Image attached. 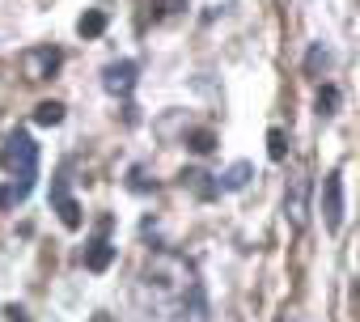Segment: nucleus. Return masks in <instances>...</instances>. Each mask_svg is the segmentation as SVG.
I'll list each match as a JSON object with an SVG mask.
<instances>
[{
	"mask_svg": "<svg viewBox=\"0 0 360 322\" xmlns=\"http://www.w3.org/2000/svg\"><path fill=\"white\" fill-rule=\"evenodd\" d=\"M322 221L330 233H339V225H343V174L339 170H330L322 179Z\"/></svg>",
	"mask_w": 360,
	"mask_h": 322,
	"instance_id": "obj_4",
	"label": "nucleus"
},
{
	"mask_svg": "<svg viewBox=\"0 0 360 322\" xmlns=\"http://www.w3.org/2000/svg\"><path fill=\"white\" fill-rule=\"evenodd\" d=\"M136 60H115V64H106L102 68V85H106V94H115V98H127L131 89H136Z\"/></svg>",
	"mask_w": 360,
	"mask_h": 322,
	"instance_id": "obj_5",
	"label": "nucleus"
},
{
	"mask_svg": "<svg viewBox=\"0 0 360 322\" xmlns=\"http://www.w3.org/2000/svg\"><path fill=\"white\" fill-rule=\"evenodd\" d=\"M60 64H64V56H60V47H51V43L30 47V51L22 56V72H26L30 81H51V77L60 72Z\"/></svg>",
	"mask_w": 360,
	"mask_h": 322,
	"instance_id": "obj_3",
	"label": "nucleus"
},
{
	"mask_svg": "<svg viewBox=\"0 0 360 322\" xmlns=\"http://www.w3.org/2000/svg\"><path fill=\"white\" fill-rule=\"evenodd\" d=\"M183 5H187V0H148V13H153V22H165V18H174Z\"/></svg>",
	"mask_w": 360,
	"mask_h": 322,
	"instance_id": "obj_13",
	"label": "nucleus"
},
{
	"mask_svg": "<svg viewBox=\"0 0 360 322\" xmlns=\"http://www.w3.org/2000/svg\"><path fill=\"white\" fill-rule=\"evenodd\" d=\"M110 263H115V246L106 242V229H102V233L89 242V250H85V267H89V271H106Z\"/></svg>",
	"mask_w": 360,
	"mask_h": 322,
	"instance_id": "obj_7",
	"label": "nucleus"
},
{
	"mask_svg": "<svg viewBox=\"0 0 360 322\" xmlns=\"http://www.w3.org/2000/svg\"><path fill=\"white\" fill-rule=\"evenodd\" d=\"M267 153H271V161H284L288 140H284V131H280V127H271V131H267Z\"/></svg>",
	"mask_w": 360,
	"mask_h": 322,
	"instance_id": "obj_17",
	"label": "nucleus"
},
{
	"mask_svg": "<svg viewBox=\"0 0 360 322\" xmlns=\"http://www.w3.org/2000/svg\"><path fill=\"white\" fill-rule=\"evenodd\" d=\"M326 64H330V51H326L322 43H314V47H309V56H305V72H309V77H318Z\"/></svg>",
	"mask_w": 360,
	"mask_h": 322,
	"instance_id": "obj_12",
	"label": "nucleus"
},
{
	"mask_svg": "<svg viewBox=\"0 0 360 322\" xmlns=\"http://www.w3.org/2000/svg\"><path fill=\"white\" fill-rule=\"evenodd\" d=\"M0 170L13 174V204L30 195L34 174H39V144L30 140V131H9L0 144Z\"/></svg>",
	"mask_w": 360,
	"mask_h": 322,
	"instance_id": "obj_1",
	"label": "nucleus"
},
{
	"mask_svg": "<svg viewBox=\"0 0 360 322\" xmlns=\"http://www.w3.org/2000/svg\"><path fill=\"white\" fill-rule=\"evenodd\" d=\"M183 322H208V292L200 280H191L183 292Z\"/></svg>",
	"mask_w": 360,
	"mask_h": 322,
	"instance_id": "obj_6",
	"label": "nucleus"
},
{
	"mask_svg": "<svg viewBox=\"0 0 360 322\" xmlns=\"http://www.w3.org/2000/svg\"><path fill=\"white\" fill-rule=\"evenodd\" d=\"M56 208H60V221H64V229H81V204L64 191V183H56Z\"/></svg>",
	"mask_w": 360,
	"mask_h": 322,
	"instance_id": "obj_8",
	"label": "nucleus"
},
{
	"mask_svg": "<svg viewBox=\"0 0 360 322\" xmlns=\"http://www.w3.org/2000/svg\"><path fill=\"white\" fill-rule=\"evenodd\" d=\"M183 183H191L204 200H212V195L221 191V183H208V174H200V170H195V174H183Z\"/></svg>",
	"mask_w": 360,
	"mask_h": 322,
	"instance_id": "obj_14",
	"label": "nucleus"
},
{
	"mask_svg": "<svg viewBox=\"0 0 360 322\" xmlns=\"http://www.w3.org/2000/svg\"><path fill=\"white\" fill-rule=\"evenodd\" d=\"M250 174H255V170H250V161H233V166L221 174V191H242V187L250 183Z\"/></svg>",
	"mask_w": 360,
	"mask_h": 322,
	"instance_id": "obj_9",
	"label": "nucleus"
},
{
	"mask_svg": "<svg viewBox=\"0 0 360 322\" xmlns=\"http://www.w3.org/2000/svg\"><path fill=\"white\" fill-rule=\"evenodd\" d=\"M187 144H191V148H195V153L204 157V153H212V148H217V136L200 127V131H191V136H187Z\"/></svg>",
	"mask_w": 360,
	"mask_h": 322,
	"instance_id": "obj_16",
	"label": "nucleus"
},
{
	"mask_svg": "<svg viewBox=\"0 0 360 322\" xmlns=\"http://www.w3.org/2000/svg\"><path fill=\"white\" fill-rule=\"evenodd\" d=\"M34 123H39V127L64 123V106H60V102H39V106H34Z\"/></svg>",
	"mask_w": 360,
	"mask_h": 322,
	"instance_id": "obj_11",
	"label": "nucleus"
},
{
	"mask_svg": "<svg viewBox=\"0 0 360 322\" xmlns=\"http://www.w3.org/2000/svg\"><path fill=\"white\" fill-rule=\"evenodd\" d=\"M335 106H339V89L335 85H322L318 89V115H335Z\"/></svg>",
	"mask_w": 360,
	"mask_h": 322,
	"instance_id": "obj_15",
	"label": "nucleus"
},
{
	"mask_svg": "<svg viewBox=\"0 0 360 322\" xmlns=\"http://www.w3.org/2000/svg\"><path fill=\"white\" fill-rule=\"evenodd\" d=\"M94 322H110V318H106V314H98V318H94Z\"/></svg>",
	"mask_w": 360,
	"mask_h": 322,
	"instance_id": "obj_18",
	"label": "nucleus"
},
{
	"mask_svg": "<svg viewBox=\"0 0 360 322\" xmlns=\"http://www.w3.org/2000/svg\"><path fill=\"white\" fill-rule=\"evenodd\" d=\"M309 191H314L309 174H292L284 187V221L292 233H305V225H309Z\"/></svg>",
	"mask_w": 360,
	"mask_h": 322,
	"instance_id": "obj_2",
	"label": "nucleus"
},
{
	"mask_svg": "<svg viewBox=\"0 0 360 322\" xmlns=\"http://www.w3.org/2000/svg\"><path fill=\"white\" fill-rule=\"evenodd\" d=\"M102 30H106V13H102V9H89V13L77 22V34H81V39H98Z\"/></svg>",
	"mask_w": 360,
	"mask_h": 322,
	"instance_id": "obj_10",
	"label": "nucleus"
}]
</instances>
